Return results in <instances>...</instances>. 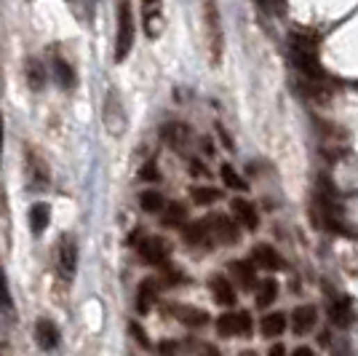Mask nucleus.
I'll return each mask as SVG.
<instances>
[{
  "label": "nucleus",
  "mask_w": 358,
  "mask_h": 356,
  "mask_svg": "<svg viewBox=\"0 0 358 356\" xmlns=\"http://www.w3.org/2000/svg\"><path fill=\"white\" fill-rule=\"evenodd\" d=\"M155 295H158V281L145 279V281L139 284V295H137V311L139 314H147V311H150V305L155 303Z\"/></svg>",
  "instance_id": "22"
},
{
  "label": "nucleus",
  "mask_w": 358,
  "mask_h": 356,
  "mask_svg": "<svg viewBox=\"0 0 358 356\" xmlns=\"http://www.w3.org/2000/svg\"><path fill=\"white\" fill-rule=\"evenodd\" d=\"M0 155H3V113H0Z\"/></svg>",
  "instance_id": "39"
},
{
  "label": "nucleus",
  "mask_w": 358,
  "mask_h": 356,
  "mask_svg": "<svg viewBox=\"0 0 358 356\" xmlns=\"http://www.w3.org/2000/svg\"><path fill=\"white\" fill-rule=\"evenodd\" d=\"M54 81L62 86V88H72L75 86V70L70 65L67 59H62V56H54Z\"/></svg>",
  "instance_id": "20"
},
{
  "label": "nucleus",
  "mask_w": 358,
  "mask_h": 356,
  "mask_svg": "<svg viewBox=\"0 0 358 356\" xmlns=\"http://www.w3.org/2000/svg\"><path fill=\"white\" fill-rule=\"evenodd\" d=\"M275 297H278V284H275L273 279H265L262 284H257V297H254L257 308H268V305H273Z\"/></svg>",
  "instance_id": "24"
},
{
  "label": "nucleus",
  "mask_w": 358,
  "mask_h": 356,
  "mask_svg": "<svg viewBox=\"0 0 358 356\" xmlns=\"http://www.w3.org/2000/svg\"><path fill=\"white\" fill-rule=\"evenodd\" d=\"M24 75H27V84L33 91H40L43 86H46V68H43V62H38V59H30L27 65H24Z\"/></svg>",
  "instance_id": "23"
},
{
  "label": "nucleus",
  "mask_w": 358,
  "mask_h": 356,
  "mask_svg": "<svg viewBox=\"0 0 358 356\" xmlns=\"http://www.w3.org/2000/svg\"><path fill=\"white\" fill-rule=\"evenodd\" d=\"M129 332H131V338L137 340L142 348H150V338L145 335V330H142V324H137V322H131L129 324Z\"/></svg>",
  "instance_id": "33"
},
{
  "label": "nucleus",
  "mask_w": 358,
  "mask_h": 356,
  "mask_svg": "<svg viewBox=\"0 0 358 356\" xmlns=\"http://www.w3.org/2000/svg\"><path fill=\"white\" fill-rule=\"evenodd\" d=\"M161 137H163V142H166L169 148L182 150L190 142V129L185 123H166V126L161 129Z\"/></svg>",
  "instance_id": "15"
},
{
  "label": "nucleus",
  "mask_w": 358,
  "mask_h": 356,
  "mask_svg": "<svg viewBox=\"0 0 358 356\" xmlns=\"http://www.w3.org/2000/svg\"><path fill=\"white\" fill-rule=\"evenodd\" d=\"M27 177L33 187H46L49 185V169L43 164V158H38L33 150L27 153Z\"/></svg>",
  "instance_id": "17"
},
{
  "label": "nucleus",
  "mask_w": 358,
  "mask_h": 356,
  "mask_svg": "<svg viewBox=\"0 0 358 356\" xmlns=\"http://www.w3.org/2000/svg\"><path fill=\"white\" fill-rule=\"evenodd\" d=\"M259 327H262V335H265V338H278V335L286 332V316L278 314V311H275V314H268Z\"/></svg>",
  "instance_id": "21"
},
{
  "label": "nucleus",
  "mask_w": 358,
  "mask_h": 356,
  "mask_svg": "<svg viewBox=\"0 0 358 356\" xmlns=\"http://www.w3.org/2000/svg\"><path fill=\"white\" fill-rule=\"evenodd\" d=\"M268 356H286V348H284V346L278 343V346H273V348L268 351Z\"/></svg>",
  "instance_id": "37"
},
{
  "label": "nucleus",
  "mask_w": 358,
  "mask_h": 356,
  "mask_svg": "<svg viewBox=\"0 0 358 356\" xmlns=\"http://www.w3.org/2000/svg\"><path fill=\"white\" fill-rule=\"evenodd\" d=\"M142 8V24L147 38H161L163 33V0H139Z\"/></svg>",
  "instance_id": "6"
},
{
  "label": "nucleus",
  "mask_w": 358,
  "mask_h": 356,
  "mask_svg": "<svg viewBox=\"0 0 358 356\" xmlns=\"http://www.w3.org/2000/svg\"><path fill=\"white\" fill-rule=\"evenodd\" d=\"M182 236H185V241H188L190 247H206L211 241V231H209L206 220H198V222H190L188 228L182 231Z\"/></svg>",
  "instance_id": "18"
},
{
  "label": "nucleus",
  "mask_w": 358,
  "mask_h": 356,
  "mask_svg": "<svg viewBox=\"0 0 358 356\" xmlns=\"http://www.w3.org/2000/svg\"><path fill=\"white\" fill-rule=\"evenodd\" d=\"M190 196H193V201H195V203L209 206V203L220 201L222 190H217V187H193V190H190Z\"/></svg>",
  "instance_id": "26"
},
{
  "label": "nucleus",
  "mask_w": 358,
  "mask_h": 356,
  "mask_svg": "<svg viewBox=\"0 0 358 356\" xmlns=\"http://www.w3.org/2000/svg\"><path fill=\"white\" fill-rule=\"evenodd\" d=\"M188 222V206L185 203H171L166 206V215H163V225L166 228H182Z\"/></svg>",
  "instance_id": "25"
},
{
  "label": "nucleus",
  "mask_w": 358,
  "mask_h": 356,
  "mask_svg": "<svg viewBox=\"0 0 358 356\" xmlns=\"http://www.w3.org/2000/svg\"><path fill=\"white\" fill-rule=\"evenodd\" d=\"M0 308L3 311H11L14 308V300H11V289H8V279H6V271L0 265Z\"/></svg>",
  "instance_id": "30"
},
{
  "label": "nucleus",
  "mask_w": 358,
  "mask_h": 356,
  "mask_svg": "<svg viewBox=\"0 0 358 356\" xmlns=\"http://www.w3.org/2000/svg\"><path fill=\"white\" fill-rule=\"evenodd\" d=\"M291 356H316L313 348H307V346H300V348H294V354Z\"/></svg>",
  "instance_id": "36"
},
{
  "label": "nucleus",
  "mask_w": 358,
  "mask_h": 356,
  "mask_svg": "<svg viewBox=\"0 0 358 356\" xmlns=\"http://www.w3.org/2000/svg\"><path fill=\"white\" fill-rule=\"evenodd\" d=\"M209 289H211V297L220 305H236V287L227 276H211Z\"/></svg>",
  "instance_id": "10"
},
{
  "label": "nucleus",
  "mask_w": 358,
  "mask_h": 356,
  "mask_svg": "<svg viewBox=\"0 0 358 356\" xmlns=\"http://www.w3.org/2000/svg\"><path fill=\"white\" fill-rule=\"evenodd\" d=\"M217 330H220L222 338L238 335V319H236V314H222L220 319H217Z\"/></svg>",
  "instance_id": "29"
},
{
  "label": "nucleus",
  "mask_w": 358,
  "mask_h": 356,
  "mask_svg": "<svg viewBox=\"0 0 358 356\" xmlns=\"http://www.w3.org/2000/svg\"><path fill=\"white\" fill-rule=\"evenodd\" d=\"M289 54L294 68L305 75L307 81H321L324 70L318 65V43L310 33H291Z\"/></svg>",
  "instance_id": "1"
},
{
  "label": "nucleus",
  "mask_w": 358,
  "mask_h": 356,
  "mask_svg": "<svg viewBox=\"0 0 358 356\" xmlns=\"http://www.w3.org/2000/svg\"><path fill=\"white\" fill-rule=\"evenodd\" d=\"M142 209L145 212H150V215H158L163 206H166V201H163V196L158 193V190H147V193H142Z\"/></svg>",
  "instance_id": "28"
},
{
  "label": "nucleus",
  "mask_w": 358,
  "mask_h": 356,
  "mask_svg": "<svg viewBox=\"0 0 358 356\" xmlns=\"http://www.w3.org/2000/svg\"><path fill=\"white\" fill-rule=\"evenodd\" d=\"M220 174H222V180H225V185H227V187H233V190H241V193H243V190H249V185L241 180V174L233 169L230 164H222Z\"/></svg>",
  "instance_id": "27"
},
{
  "label": "nucleus",
  "mask_w": 358,
  "mask_h": 356,
  "mask_svg": "<svg viewBox=\"0 0 358 356\" xmlns=\"http://www.w3.org/2000/svg\"><path fill=\"white\" fill-rule=\"evenodd\" d=\"M230 273H233V279H236V284L241 289H254L257 287V271L252 263H246V260H236V263H230Z\"/></svg>",
  "instance_id": "16"
},
{
  "label": "nucleus",
  "mask_w": 358,
  "mask_h": 356,
  "mask_svg": "<svg viewBox=\"0 0 358 356\" xmlns=\"http://www.w3.org/2000/svg\"><path fill=\"white\" fill-rule=\"evenodd\" d=\"M35 340H38V346L43 351H54L59 346V330H56V324L51 319H40V322L35 324Z\"/></svg>",
  "instance_id": "12"
},
{
  "label": "nucleus",
  "mask_w": 358,
  "mask_h": 356,
  "mask_svg": "<svg viewBox=\"0 0 358 356\" xmlns=\"http://www.w3.org/2000/svg\"><path fill=\"white\" fill-rule=\"evenodd\" d=\"M134 49V11L129 0H120L115 11V62H123Z\"/></svg>",
  "instance_id": "3"
},
{
  "label": "nucleus",
  "mask_w": 358,
  "mask_h": 356,
  "mask_svg": "<svg viewBox=\"0 0 358 356\" xmlns=\"http://www.w3.org/2000/svg\"><path fill=\"white\" fill-rule=\"evenodd\" d=\"M171 314L179 319V322L185 324V327H206L209 324V314H206L204 308H195V305H182V303H177V305H171Z\"/></svg>",
  "instance_id": "8"
},
{
  "label": "nucleus",
  "mask_w": 358,
  "mask_h": 356,
  "mask_svg": "<svg viewBox=\"0 0 358 356\" xmlns=\"http://www.w3.org/2000/svg\"><path fill=\"white\" fill-rule=\"evenodd\" d=\"M137 249H139V257L145 263H150V265H166V260H169L171 254V247L161 236L142 238L137 244Z\"/></svg>",
  "instance_id": "7"
},
{
  "label": "nucleus",
  "mask_w": 358,
  "mask_h": 356,
  "mask_svg": "<svg viewBox=\"0 0 358 356\" xmlns=\"http://www.w3.org/2000/svg\"><path fill=\"white\" fill-rule=\"evenodd\" d=\"M204 33H206V46H209L211 65H220L222 51H225V33H222L217 0H204Z\"/></svg>",
  "instance_id": "2"
},
{
  "label": "nucleus",
  "mask_w": 358,
  "mask_h": 356,
  "mask_svg": "<svg viewBox=\"0 0 358 356\" xmlns=\"http://www.w3.org/2000/svg\"><path fill=\"white\" fill-rule=\"evenodd\" d=\"M230 209H233V215H236V222H241L246 231H254L257 225H259V215H257V209L252 201L236 199V201L230 203Z\"/></svg>",
  "instance_id": "13"
},
{
  "label": "nucleus",
  "mask_w": 358,
  "mask_h": 356,
  "mask_svg": "<svg viewBox=\"0 0 358 356\" xmlns=\"http://www.w3.org/2000/svg\"><path fill=\"white\" fill-rule=\"evenodd\" d=\"M49 222H51V206L49 203H35L30 209V231L35 236H40L49 228Z\"/></svg>",
  "instance_id": "19"
},
{
  "label": "nucleus",
  "mask_w": 358,
  "mask_h": 356,
  "mask_svg": "<svg viewBox=\"0 0 358 356\" xmlns=\"http://www.w3.org/2000/svg\"><path fill=\"white\" fill-rule=\"evenodd\" d=\"M102 121H104V129L113 137H120L126 132V110H123V100H120V94L115 88H110V91L104 94Z\"/></svg>",
  "instance_id": "4"
},
{
  "label": "nucleus",
  "mask_w": 358,
  "mask_h": 356,
  "mask_svg": "<svg viewBox=\"0 0 358 356\" xmlns=\"http://www.w3.org/2000/svg\"><path fill=\"white\" fill-rule=\"evenodd\" d=\"M206 225H209V231H211V238H217L222 247L238 244V238H241L238 225L230 220L227 215H211V217H206Z\"/></svg>",
  "instance_id": "5"
},
{
  "label": "nucleus",
  "mask_w": 358,
  "mask_h": 356,
  "mask_svg": "<svg viewBox=\"0 0 358 356\" xmlns=\"http://www.w3.org/2000/svg\"><path fill=\"white\" fill-rule=\"evenodd\" d=\"M332 319L337 324H348L350 322V308L345 303H334L332 305Z\"/></svg>",
  "instance_id": "32"
},
{
  "label": "nucleus",
  "mask_w": 358,
  "mask_h": 356,
  "mask_svg": "<svg viewBox=\"0 0 358 356\" xmlns=\"http://www.w3.org/2000/svg\"><path fill=\"white\" fill-rule=\"evenodd\" d=\"M316 324H318V311H316V305H300V308L294 311V316H291V327H294L297 335H307L310 330H316Z\"/></svg>",
  "instance_id": "11"
},
{
  "label": "nucleus",
  "mask_w": 358,
  "mask_h": 356,
  "mask_svg": "<svg viewBox=\"0 0 358 356\" xmlns=\"http://www.w3.org/2000/svg\"><path fill=\"white\" fill-rule=\"evenodd\" d=\"M252 257H254L257 265H262V268H268V271H281V268H284L281 254L275 252L270 244H257L254 249H252Z\"/></svg>",
  "instance_id": "14"
},
{
  "label": "nucleus",
  "mask_w": 358,
  "mask_h": 356,
  "mask_svg": "<svg viewBox=\"0 0 358 356\" xmlns=\"http://www.w3.org/2000/svg\"><path fill=\"white\" fill-rule=\"evenodd\" d=\"M59 265H62V273L72 279L75 271H78V244L72 236L62 238V247H59Z\"/></svg>",
  "instance_id": "9"
},
{
  "label": "nucleus",
  "mask_w": 358,
  "mask_h": 356,
  "mask_svg": "<svg viewBox=\"0 0 358 356\" xmlns=\"http://www.w3.org/2000/svg\"><path fill=\"white\" fill-rule=\"evenodd\" d=\"M236 319H238V338H252V314L249 311H236Z\"/></svg>",
  "instance_id": "31"
},
{
  "label": "nucleus",
  "mask_w": 358,
  "mask_h": 356,
  "mask_svg": "<svg viewBox=\"0 0 358 356\" xmlns=\"http://www.w3.org/2000/svg\"><path fill=\"white\" fill-rule=\"evenodd\" d=\"M139 177H142V180H158L161 174H158V167H155V164H145L142 171H139Z\"/></svg>",
  "instance_id": "35"
},
{
  "label": "nucleus",
  "mask_w": 358,
  "mask_h": 356,
  "mask_svg": "<svg viewBox=\"0 0 358 356\" xmlns=\"http://www.w3.org/2000/svg\"><path fill=\"white\" fill-rule=\"evenodd\" d=\"M190 174H206V169L198 161H190Z\"/></svg>",
  "instance_id": "38"
},
{
  "label": "nucleus",
  "mask_w": 358,
  "mask_h": 356,
  "mask_svg": "<svg viewBox=\"0 0 358 356\" xmlns=\"http://www.w3.org/2000/svg\"><path fill=\"white\" fill-rule=\"evenodd\" d=\"M257 6L262 8V11H268V14H278V11H284V0H257Z\"/></svg>",
  "instance_id": "34"
}]
</instances>
